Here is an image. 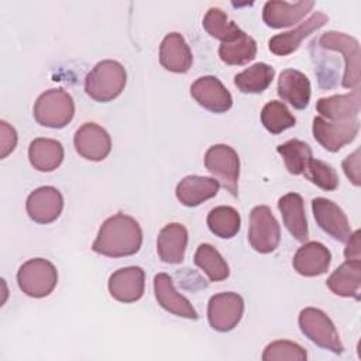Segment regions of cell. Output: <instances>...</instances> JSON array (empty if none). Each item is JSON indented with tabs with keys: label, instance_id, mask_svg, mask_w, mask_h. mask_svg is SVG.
Segmentation results:
<instances>
[{
	"label": "cell",
	"instance_id": "obj_2",
	"mask_svg": "<svg viewBox=\"0 0 361 361\" xmlns=\"http://www.w3.org/2000/svg\"><path fill=\"white\" fill-rule=\"evenodd\" d=\"M127 83L124 66L113 59L97 62L85 78L86 94L99 103H107L121 94Z\"/></svg>",
	"mask_w": 361,
	"mask_h": 361
},
{
	"label": "cell",
	"instance_id": "obj_34",
	"mask_svg": "<svg viewBox=\"0 0 361 361\" xmlns=\"http://www.w3.org/2000/svg\"><path fill=\"white\" fill-rule=\"evenodd\" d=\"M261 123L271 134H281L293 127L296 118L282 102L271 100L261 110Z\"/></svg>",
	"mask_w": 361,
	"mask_h": 361
},
{
	"label": "cell",
	"instance_id": "obj_21",
	"mask_svg": "<svg viewBox=\"0 0 361 361\" xmlns=\"http://www.w3.org/2000/svg\"><path fill=\"white\" fill-rule=\"evenodd\" d=\"M161 65L173 73H185L190 69L193 56L189 45L179 32H169L159 47Z\"/></svg>",
	"mask_w": 361,
	"mask_h": 361
},
{
	"label": "cell",
	"instance_id": "obj_20",
	"mask_svg": "<svg viewBox=\"0 0 361 361\" xmlns=\"http://www.w3.org/2000/svg\"><path fill=\"white\" fill-rule=\"evenodd\" d=\"M278 94L296 110H303L310 102V80L296 69H285L278 79Z\"/></svg>",
	"mask_w": 361,
	"mask_h": 361
},
{
	"label": "cell",
	"instance_id": "obj_32",
	"mask_svg": "<svg viewBox=\"0 0 361 361\" xmlns=\"http://www.w3.org/2000/svg\"><path fill=\"white\" fill-rule=\"evenodd\" d=\"M276 151L282 157L288 172L292 175H302L309 161L313 158L309 144L298 138L289 140L278 145Z\"/></svg>",
	"mask_w": 361,
	"mask_h": 361
},
{
	"label": "cell",
	"instance_id": "obj_23",
	"mask_svg": "<svg viewBox=\"0 0 361 361\" xmlns=\"http://www.w3.org/2000/svg\"><path fill=\"white\" fill-rule=\"evenodd\" d=\"M220 183L214 178L189 175L176 185V197L186 207H196L200 203L214 197Z\"/></svg>",
	"mask_w": 361,
	"mask_h": 361
},
{
	"label": "cell",
	"instance_id": "obj_31",
	"mask_svg": "<svg viewBox=\"0 0 361 361\" xmlns=\"http://www.w3.org/2000/svg\"><path fill=\"white\" fill-rule=\"evenodd\" d=\"M240 213L231 206H217L207 214L209 230L220 238H231L240 231Z\"/></svg>",
	"mask_w": 361,
	"mask_h": 361
},
{
	"label": "cell",
	"instance_id": "obj_16",
	"mask_svg": "<svg viewBox=\"0 0 361 361\" xmlns=\"http://www.w3.org/2000/svg\"><path fill=\"white\" fill-rule=\"evenodd\" d=\"M329 21V17L324 13H313L307 20L300 23L295 30L276 34L268 41V48L272 54L279 56H286L295 52L300 42L307 38L310 34L322 28Z\"/></svg>",
	"mask_w": 361,
	"mask_h": 361
},
{
	"label": "cell",
	"instance_id": "obj_12",
	"mask_svg": "<svg viewBox=\"0 0 361 361\" xmlns=\"http://www.w3.org/2000/svg\"><path fill=\"white\" fill-rule=\"evenodd\" d=\"M73 145L76 152L89 161H103L111 151L110 134L96 123L82 124L75 135Z\"/></svg>",
	"mask_w": 361,
	"mask_h": 361
},
{
	"label": "cell",
	"instance_id": "obj_3",
	"mask_svg": "<svg viewBox=\"0 0 361 361\" xmlns=\"http://www.w3.org/2000/svg\"><path fill=\"white\" fill-rule=\"evenodd\" d=\"M34 118L39 126L49 128H63L75 114L72 96L61 89H49L38 96L34 103Z\"/></svg>",
	"mask_w": 361,
	"mask_h": 361
},
{
	"label": "cell",
	"instance_id": "obj_24",
	"mask_svg": "<svg viewBox=\"0 0 361 361\" xmlns=\"http://www.w3.org/2000/svg\"><path fill=\"white\" fill-rule=\"evenodd\" d=\"M361 106L360 89H354L345 94H334L329 97H322L316 102V110L320 113V117L338 121L358 117Z\"/></svg>",
	"mask_w": 361,
	"mask_h": 361
},
{
	"label": "cell",
	"instance_id": "obj_29",
	"mask_svg": "<svg viewBox=\"0 0 361 361\" xmlns=\"http://www.w3.org/2000/svg\"><path fill=\"white\" fill-rule=\"evenodd\" d=\"M203 28L206 32L223 42H233L240 38L244 31L231 20H228L227 14L217 7H210L203 17Z\"/></svg>",
	"mask_w": 361,
	"mask_h": 361
},
{
	"label": "cell",
	"instance_id": "obj_17",
	"mask_svg": "<svg viewBox=\"0 0 361 361\" xmlns=\"http://www.w3.org/2000/svg\"><path fill=\"white\" fill-rule=\"evenodd\" d=\"M154 293L158 305L166 312L179 317L197 320V312L192 303L175 289L172 278L168 274L161 272L154 276Z\"/></svg>",
	"mask_w": 361,
	"mask_h": 361
},
{
	"label": "cell",
	"instance_id": "obj_14",
	"mask_svg": "<svg viewBox=\"0 0 361 361\" xmlns=\"http://www.w3.org/2000/svg\"><path fill=\"white\" fill-rule=\"evenodd\" d=\"M190 94L199 106L212 113H226L233 104V97L216 76H202L190 86Z\"/></svg>",
	"mask_w": 361,
	"mask_h": 361
},
{
	"label": "cell",
	"instance_id": "obj_30",
	"mask_svg": "<svg viewBox=\"0 0 361 361\" xmlns=\"http://www.w3.org/2000/svg\"><path fill=\"white\" fill-rule=\"evenodd\" d=\"M193 261L213 282L224 281L230 275V269L226 259L212 244H200L196 248Z\"/></svg>",
	"mask_w": 361,
	"mask_h": 361
},
{
	"label": "cell",
	"instance_id": "obj_8",
	"mask_svg": "<svg viewBox=\"0 0 361 361\" xmlns=\"http://www.w3.org/2000/svg\"><path fill=\"white\" fill-rule=\"evenodd\" d=\"M248 241L259 254L276 250L281 241V226L268 206H255L250 213Z\"/></svg>",
	"mask_w": 361,
	"mask_h": 361
},
{
	"label": "cell",
	"instance_id": "obj_1",
	"mask_svg": "<svg viewBox=\"0 0 361 361\" xmlns=\"http://www.w3.org/2000/svg\"><path fill=\"white\" fill-rule=\"evenodd\" d=\"M142 230L138 221L124 213H117L103 221L92 244V250L100 255L120 258L140 251Z\"/></svg>",
	"mask_w": 361,
	"mask_h": 361
},
{
	"label": "cell",
	"instance_id": "obj_22",
	"mask_svg": "<svg viewBox=\"0 0 361 361\" xmlns=\"http://www.w3.org/2000/svg\"><path fill=\"white\" fill-rule=\"evenodd\" d=\"M188 245V230L180 223L166 224L158 234L157 252L162 262L180 264Z\"/></svg>",
	"mask_w": 361,
	"mask_h": 361
},
{
	"label": "cell",
	"instance_id": "obj_11",
	"mask_svg": "<svg viewBox=\"0 0 361 361\" xmlns=\"http://www.w3.org/2000/svg\"><path fill=\"white\" fill-rule=\"evenodd\" d=\"M312 212L316 224L336 241L345 243L351 235V227L345 213L333 200L326 197H314L312 200Z\"/></svg>",
	"mask_w": 361,
	"mask_h": 361
},
{
	"label": "cell",
	"instance_id": "obj_5",
	"mask_svg": "<svg viewBox=\"0 0 361 361\" xmlns=\"http://www.w3.org/2000/svg\"><path fill=\"white\" fill-rule=\"evenodd\" d=\"M298 323L300 331L312 343L334 354H343L344 347L341 344L338 331L331 319L323 310L316 307H305L299 313Z\"/></svg>",
	"mask_w": 361,
	"mask_h": 361
},
{
	"label": "cell",
	"instance_id": "obj_19",
	"mask_svg": "<svg viewBox=\"0 0 361 361\" xmlns=\"http://www.w3.org/2000/svg\"><path fill=\"white\" fill-rule=\"evenodd\" d=\"M314 1H267L262 8V20L271 28H283L300 23L313 8Z\"/></svg>",
	"mask_w": 361,
	"mask_h": 361
},
{
	"label": "cell",
	"instance_id": "obj_25",
	"mask_svg": "<svg viewBox=\"0 0 361 361\" xmlns=\"http://www.w3.org/2000/svg\"><path fill=\"white\" fill-rule=\"evenodd\" d=\"M278 209L282 214L283 224L290 235H293L298 241L305 243L309 238V228L302 196L295 192L283 195L278 200Z\"/></svg>",
	"mask_w": 361,
	"mask_h": 361
},
{
	"label": "cell",
	"instance_id": "obj_18",
	"mask_svg": "<svg viewBox=\"0 0 361 361\" xmlns=\"http://www.w3.org/2000/svg\"><path fill=\"white\" fill-rule=\"evenodd\" d=\"M330 262L331 252L319 241L305 243L298 248L292 259L295 271L303 276H319L326 274L330 268Z\"/></svg>",
	"mask_w": 361,
	"mask_h": 361
},
{
	"label": "cell",
	"instance_id": "obj_37",
	"mask_svg": "<svg viewBox=\"0 0 361 361\" xmlns=\"http://www.w3.org/2000/svg\"><path fill=\"white\" fill-rule=\"evenodd\" d=\"M0 158H6L11 154L17 145V133L16 130L6 123L4 120L0 121Z\"/></svg>",
	"mask_w": 361,
	"mask_h": 361
},
{
	"label": "cell",
	"instance_id": "obj_33",
	"mask_svg": "<svg viewBox=\"0 0 361 361\" xmlns=\"http://www.w3.org/2000/svg\"><path fill=\"white\" fill-rule=\"evenodd\" d=\"M257 55V42L248 34H243L233 42H223L219 47V56L227 65H245Z\"/></svg>",
	"mask_w": 361,
	"mask_h": 361
},
{
	"label": "cell",
	"instance_id": "obj_27",
	"mask_svg": "<svg viewBox=\"0 0 361 361\" xmlns=\"http://www.w3.org/2000/svg\"><path fill=\"white\" fill-rule=\"evenodd\" d=\"M28 159L34 169L52 172L63 161V147L52 138H35L28 147Z\"/></svg>",
	"mask_w": 361,
	"mask_h": 361
},
{
	"label": "cell",
	"instance_id": "obj_4",
	"mask_svg": "<svg viewBox=\"0 0 361 361\" xmlns=\"http://www.w3.org/2000/svg\"><path fill=\"white\" fill-rule=\"evenodd\" d=\"M58 271L45 258H31L17 271L18 288L30 298H45L56 286Z\"/></svg>",
	"mask_w": 361,
	"mask_h": 361
},
{
	"label": "cell",
	"instance_id": "obj_15",
	"mask_svg": "<svg viewBox=\"0 0 361 361\" xmlns=\"http://www.w3.org/2000/svg\"><path fill=\"white\" fill-rule=\"evenodd\" d=\"M145 289V272L140 267H124L109 278L111 298L121 303H133L142 298Z\"/></svg>",
	"mask_w": 361,
	"mask_h": 361
},
{
	"label": "cell",
	"instance_id": "obj_6",
	"mask_svg": "<svg viewBox=\"0 0 361 361\" xmlns=\"http://www.w3.org/2000/svg\"><path fill=\"white\" fill-rule=\"evenodd\" d=\"M319 45L323 49L341 52L344 56V76L343 86L347 89H360L361 83V49L354 37L338 31H327L319 38Z\"/></svg>",
	"mask_w": 361,
	"mask_h": 361
},
{
	"label": "cell",
	"instance_id": "obj_39",
	"mask_svg": "<svg viewBox=\"0 0 361 361\" xmlns=\"http://www.w3.org/2000/svg\"><path fill=\"white\" fill-rule=\"evenodd\" d=\"M344 257L347 261H360L361 259V248H360V230L351 233L348 240L345 241Z\"/></svg>",
	"mask_w": 361,
	"mask_h": 361
},
{
	"label": "cell",
	"instance_id": "obj_7",
	"mask_svg": "<svg viewBox=\"0 0 361 361\" xmlns=\"http://www.w3.org/2000/svg\"><path fill=\"white\" fill-rule=\"evenodd\" d=\"M204 166L234 197L238 196L240 158L233 147L214 144L204 154Z\"/></svg>",
	"mask_w": 361,
	"mask_h": 361
},
{
	"label": "cell",
	"instance_id": "obj_28",
	"mask_svg": "<svg viewBox=\"0 0 361 361\" xmlns=\"http://www.w3.org/2000/svg\"><path fill=\"white\" fill-rule=\"evenodd\" d=\"M275 69L264 62H257L234 76V85L241 93H261L272 83Z\"/></svg>",
	"mask_w": 361,
	"mask_h": 361
},
{
	"label": "cell",
	"instance_id": "obj_9",
	"mask_svg": "<svg viewBox=\"0 0 361 361\" xmlns=\"http://www.w3.org/2000/svg\"><path fill=\"white\" fill-rule=\"evenodd\" d=\"M360 131L358 117L330 121L323 117H314L312 133L314 140L327 151L337 152L344 145L353 142Z\"/></svg>",
	"mask_w": 361,
	"mask_h": 361
},
{
	"label": "cell",
	"instance_id": "obj_10",
	"mask_svg": "<svg viewBox=\"0 0 361 361\" xmlns=\"http://www.w3.org/2000/svg\"><path fill=\"white\" fill-rule=\"evenodd\" d=\"M244 313V300L235 292L213 295L207 303V320L212 329L220 333L233 330Z\"/></svg>",
	"mask_w": 361,
	"mask_h": 361
},
{
	"label": "cell",
	"instance_id": "obj_36",
	"mask_svg": "<svg viewBox=\"0 0 361 361\" xmlns=\"http://www.w3.org/2000/svg\"><path fill=\"white\" fill-rule=\"evenodd\" d=\"M262 360L264 361H281V360L306 361L307 353L298 343H293L289 340H276L269 343L264 348Z\"/></svg>",
	"mask_w": 361,
	"mask_h": 361
},
{
	"label": "cell",
	"instance_id": "obj_35",
	"mask_svg": "<svg viewBox=\"0 0 361 361\" xmlns=\"http://www.w3.org/2000/svg\"><path fill=\"white\" fill-rule=\"evenodd\" d=\"M305 176L317 188L331 192L336 190L338 186V175L336 169L329 165L327 162H323L320 159L312 158L303 171Z\"/></svg>",
	"mask_w": 361,
	"mask_h": 361
},
{
	"label": "cell",
	"instance_id": "obj_26",
	"mask_svg": "<svg viewBox=\"0 0 361 361\" xmlns=\"http://www.w3.org/2000/svg\"><path fill=\"white\" fill-rule=\"evenodd\" d=\"M327 288L337 296L360 299L361 261L343 262L326 281Z\"/></svg>",
	"mask_w": 361,
	"mask_h": 361
},
{
	"label": "cell",
	"instance_id": "obj_13",
	"mask_svg": "<svg viewBox=\"0 0 361 361\" xmlns=\"http://www.w3.org/2000/svg\"><path fill=\"white\" fill-rule=\"evenodd\" d=\"M28 217L38 224L55 221L63 209L62 193L54 186H41L34 189L25 202Z\"/></svg>",
	"mask_w": 361,
	"mask_h": 361
},
{
	"label": "cell",
	"instance_id": "obj_38",
	"mask_svg": "<svg viewBox=\"0 0 361 361\" xmlns=\"http://www.w3.org/2000/svg\"><path fill=\"white\" fill-rule=\"evenodd\" d=\"M360 149H355L353 154L345 157L343 161V169L345 176L353 182L354 186L361 185V172H360Z\"/></svg>",
	"mask_w": 361,
	"mask_h": 361
}]
</instances>
